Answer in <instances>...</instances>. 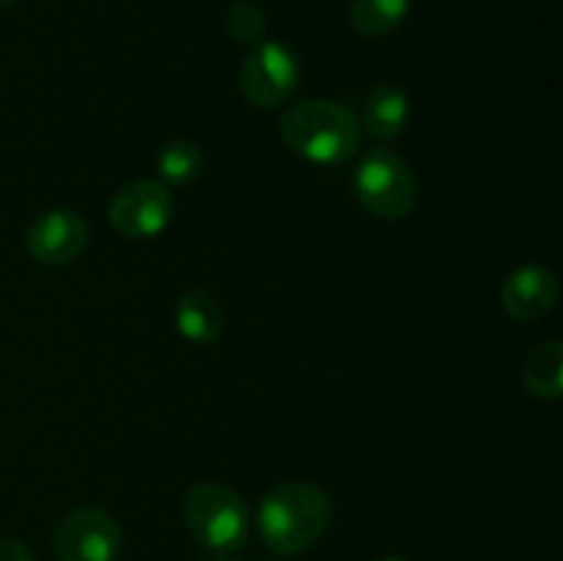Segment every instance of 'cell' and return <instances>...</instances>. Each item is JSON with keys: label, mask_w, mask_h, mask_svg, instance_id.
Wrapping results in <instances>:
<instances>
[{"label": "cell", "mask_w": 563, "mask_h": 561, "mask_svg": "<svg viewBox=\"0 0 563 561\" xmlns=\"http://www.w3.org/2000/svg\"><path fill=\"white\" fill-rule=\"evenodd\" d=\"M333 501L311 482H280L258 506V534L280 556L302 553L328 528Z\"/></svg>", "instance_id": "6da1fadb"}, {"label": "cell", "mask_w": 563, "mask_h": 561, "mask_svg": "<svg viewBox=\"0 0 563 561\" xmlns=\"http://www.w3.org/2000/svg\"><path fill=\"white\" fill-rule=\"evenodd\" d=\"M361 121L344 105L306 99L280 116V138L302 160L317 165H344L361 148Z\"/></svg>", "instance_id": "7a4b0ae2"}, {"label": "cell", "mask_w": 563, "mask_h": 561, "mask_svg": "<svg viewBox=\"0 0 563 561\" xmlns=\"http://www.w3.org/2000/svg\"><path fill=\"white\" fill-rule=\"evenodd\" d=\"M185 522L192 537L212 553H236L251 534V509L245 498L223 484L203 482L187 490Z\"/></svg>", "instance_id": "3957f363"}, {"label": "cell", "mask_w": 563, "mask_h": 561, "mask_svg": "<svg viewBox=\"0 0 563 561\" xmlns=\"http://www.w3.org/2000/svg\"><path fill=\"white\" fill-rule=\"evenodd\" d=\"M355 193L368 212L399 220L416 209L418 182L410 165L390 148H368L355 170Z\"/></svg>", "instance_id": "277c9868"}, {"label": "cell", "mask_w": 563, "mask_h": 561, "mask_svg": "<svg viewBox=\"0 0 563 561\" xmlns=\"http://www.w3.org/2000/svg\"><path fill=\"white\" fill-rule=\"evenodd\" d=\"M300 58L280 42H258L240 66V91L256 108H278L297 91Z\"/></svg>", "instance_id": "5b68a950"}, {"label": "cell", "mask_w": 563, "mask_h": 561, "mask_svg": "<svg viewBox=\"0 0 563 561\" xmlns=\"http://www.w3.org/2000/svg\"><path fill=\"white\" fill-rule=\"evenodd\" d=\"M176 204L163 182L137 179L115 190L110 198L108 220L121 237L152 240L174 223Z\"/></svg>", "instance_id": "8992f818"}, {"label": "cell", "mask_w": 563, "mask_h": 561, "mask_svg": "<svg viewBox=\"0 0 563 561\" xmlns=\"http://www.w3.org/2000/svg\"><path fill=\"white\" fill-rule=\"evenodd\" d=\"M121 544V526L97 506L71 512L55 531V553L60 561H115Z\"/></svg>", "instance_id": "52a82bcc"}, {"label": "cell", "mask_w": 563, "mask_h": 561, "mask_svg": "<svg viewBox=\"0 0 563 561\" xmlns=\"http://www.w3.org/2000/svg\"><path fill=\"white\" fill-rule=\"evenodd\" d=\"M27 253L42 264H69L82 256L88 245V226L71 209H49L27 229Z\"/></svg>", "instance_id": "ba28073f"}, {"label": "cell", "mask_w": 563, "mask_h": 561, "mask_svg": "<svg viewBox=\"0 0 563 561\" xmlns=\"http://www.w3.org/2000/svg\"><path fill=\"white\" fill-rule=\"evenodd\" d=\"M559 278L542 264H526V267L515 270L506 275L504 286H500V302H504L506 314L520 322H537V319L548 317L559 306Z\"/></svg>", "instance_id": "9c48e42d"}, {"label": "cell", "mask_w": 563, "mask_h": 561, "mask_svg": "<svg viewBox=\"0 0 563 561\" xmlns=\"http://www.w3.org/2000/svg\"><path fill=\"white\" fill-rule=\"evenodd\" d=\"M410 119V99L394 82H379L363 99V124L368 135L377 141H394L405 132Z\"/></svg>", "instance_id": "30bf717a"}, {"label": "cell", "mask_w": 563, "mask_h": 561, "mask_svg": "<svg viewBox=\"0 0 563 561\" xmlns=\"http://www.w3.org/2000/svg\"><path fill=\"white\" fill-rule=\"evenodd\" d=\"M223 308H220L218 297L209 292H187L176 302V328H179L181 339L192 341V344H212L223 333Z\"/></svg>", "instance_id": "8fae6325"}, {"label": "cell", "mask_w": 563, "mask_h": 561, "mask_svg": "<svg viewBox=\"0 0 563 561\" xmlns=\"http://www.w3.org/2000/svg\"><path fill=\"white\" fill-rule=\"evenodd\" d=\"M522 383L533 399L553 402L563 394V344L559 339L533 346L522 369Z\"/></svg>", "instance_id": "7c38bea8"}, {"label": "cell", "mask_w": 563, "mask_h": 561, "mask_svg": "<svg viewBox=\"0 0 563 561\" xmlns=\"http://www.w3.org/2000/svg\"><path fill=\"white\" fill-rule=\"evenodd\" d=\"M410 14V0H355L352 28L366 38H383L394 33Z\"/></svg>", "instance_id": "4fadbf2b"}, {"label": "cell", "mask_w": 563, "mask_h": 561, "mask_svg": "<svg viewBox=\"0 0 563 561\" xmlns=\"http://www.w3.org/2000/svg\"><path fill=\"white\" fill-rule=\"evenodd\" d=\"M157 170L163 185L170 187H187L201 176L203 170V154L198 143L179 138V141L165 143L163 152L157 157Z\"/></svg>", "instance_id": "5bb4252c"}, {"label": "cell", "mask_w": 563, "mask_h": 561, "mask_svg": "<svg viewBox=\"0 0 563 561\" xmlns=\"http://www.w3.org/2000/svg\"><path fill=\"white\" fill-rule=\"evenodd\" d=\"M225 28L242 44H258L267 33V16L253 3H234L225 14Z\"/></svg>", "instance_id": "9a60e30c"}, {"label": "cell", "mask_w": 563, "mask_h": 561, "mask_svg": "<svg viewBox=\"0 0 563 561\" xmlns=\"http://www.w3.org/2000/svg\"><path fill=\"white\" fill-rule=\"evenodd\" d=\"M0 561H33L31 548L16 537L0 539Z\"/></svg>", "instance_id": "2e32d148"}, {"label": "cell", "mask_w": 563, "mask_h": 561, "mask_svg": "<svg viewBox=\"0 0 563 561\" xmlns=\"http://www.w3.org/2000/svg\"><path fill=\"white\" fill-rule=\"evenodd\" d=\"M214 561H242L236 553H214Z\"/></svg>", "instance_id": "e0dca14e"}, {"label": "cell", "mask_w": 563, "mask_h": 561, "mask_svg": "<svg viewBox=\"0 0 563 561\" xmlns=\"http://www.w3.org/2000/svg\"><path fill=\"white\" fill-rule=\"evenodd\" d=\"M377 561H405V559H399V556H385V559H377Z\"/></svg>", "instance_id": "ac0fdd59"}, {"label": "cell", "mask_w": 563, "mask_h": 561, "mask_svg": "<svg viewBox=\"0 0 563 561\" xmlns=\"http://www.w3.org/2000/svg\"><path fill=\"white\" fill-rule=\"evenodd\" d=\"M16 0H0V9H5V6H14Z\"/></svg>", "instance_id": "d6986e66"}]
</instances>
